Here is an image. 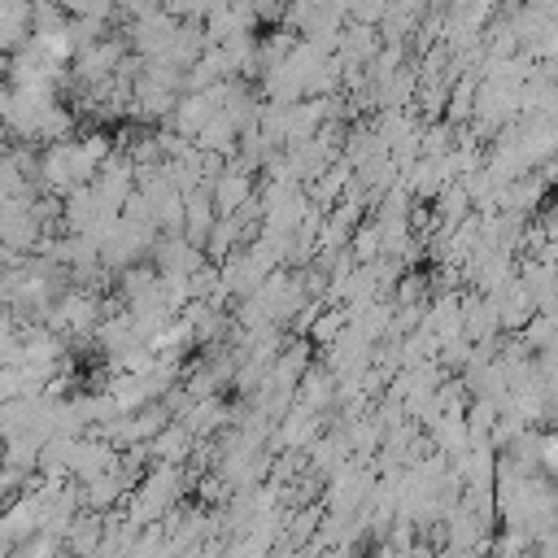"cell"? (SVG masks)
Here are the masks:
<instances>
[{"instance_id": "1", "label": "cell", "mask_w": 558, "mask_h": 558, "mask_svg": "<svg viewBox=\"0 0 558 558\" xmlns=\"http://www.w3.org/2000/svg\"><path fill=\"white\" fill-rule=\"evenodd\" d=\"M527 549H536V536L523 527H501L493 541V558H523Z\"/></svg>"}, {"instance_id": "3", "label": "cell", "mask_w": 558, "mask_h": 558, "mask_svg": "<svg viewBox=\"0 0 558 558\" xmlns=\"http://www.w3.org/2000/svg\"><path fill=\"white\" fill-rule=\"evenodd\" d=\"M240 196H248V179H244V174H227V179H222V187H218V205H222V209H231Z\"/></svg>"}, {"instance_id": "4", "label": "cell", "mask_w": 558, "mask_h": 558, "mask_svg": "<svg viewBox=\"0 0 558 558\" xmlns=\"http://www.w3.org/2000/svg\"><path fill=\"white\" fill-rule=\"evenodd\" d=\"M523 558H549V554H541V549H527V554H523Z\"/></svg>"}, {"instance_id": "2", "label": "cell", "mask_w": 558, "mask_h": 558, "mask_svg": "<svg viewBox=\"0 0 558 558\" xmlns=\"http://www.w3.org/2000/svg\"><path fill=\"white\" fill-rule=\"evenodd\" d=\"M187 440H192V432L187 427H161V440H157V453L170 462V458H183V449H187Z\"/></svg>"}]
</instances>
